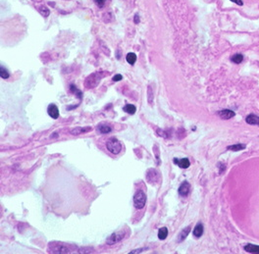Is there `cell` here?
Listing matches in <instances>:
<instances>
[{"label": "cell", "mask_w": 259, "mask_h": 254, "mask_svg": "<svg viewBox=\"0 0 259 254\" xmlns=\"http://www.w3.org/2000/svg\"><path fill=\"white\" fill-rule=\"evenodd\" d=\"M178 191H179L180 195L187 196V194L190 193V182H182V184H181V185L179 186V190H178Z\"/></svg>", "instance_id": "52a82bcc"}, {"label": "cell", "mask_w": 259, "mask_h": 254, "mask_svg": "<svg viewBox=\"0 0 259 254\" xmlns=\"http://www.w3.org/2000/svg\"><path fill=\"white\" fill-rule=\"evenodd\" d=\"M246 146L245 144H235V145H230V146H228L227 149L228 150H231V151H240L242 150V149H245Z\"/></svg>", "instance_id": "9a60e30c"}, {"label": "cell", "mask_w": 259, "mask_h": 254, "mask_svg": "<svg viewBox=\"0 0 259 254\" xmlns=\"http://www.w3.org/2000/svg\"><path fill=\"white\" fill-rule=\"evenodd\" d=\"M135 23H136V24H139V15H136V16H135Z\"/></svg>", "instance_id": "f1b7e54d"}, {"label": "cell", "mask_w": 259, "mask_h": 254, "mask_svg": "<svg viewBox=\"0 0 259 254\" xmlns=\"http://www.w3.org/2000/svg\"><path fill=\"white\" fill-rule=\"evenodd\" d=\"M9 73H8V71H7L5 68H3V66H1L0 67V77L2 78V79H8L9 78Z\"/></svg>", "instance_id": "603a6c76"}, {"label": "cell", "mask_w": 259, "mask_h": 254, "mask_svg": "<svg viewBox=\"0 0 259 254\" xmlns=\"http://www.w3.org/2000/svg\"><path fill=\"white\" fill-rule=\"evenodd\" d=\"M146 179L150 184H155V182H157L160 180V175H159V173L156 170L150 169L148 170V172H147V174H146Z\"/></svg>", "instance_id": "5b68a950"}, {"label": "cell", "mask_w": 259, "mask_h": 254, "mask_svg": "<svg viewBox=\"0 0 259 254\" xmlns=\"http://www.w3.org/2000/svg\"><path fill=\"white\" fill-rule=\"evenodd\" d=\"M146 203V195L142 190H139L134 196V204L136 209H142Z\"/></svg>", "instance_id": "277c9868"}, {"label": "cell", "mask_w": 259, "mask_h": 254, "mask_svg": "<svg viewBox=\"0 0 259 254\" xmlns=\"http://www.w3.org/2000/svg\"><path fill=\"white\" fill-rule=\"evenodd\" d=\"M75 248L73 245L65 244L63 242H50L48 244L47 251L49 253H71L75 251Z\"/></svg>", "instance_id": "6da1fadb"}, {"label": "cell", "mask_w": 259, "mask_h": 254, "mask_svg": "<svg viewBox=\"0 0 259 254\" xmlns=\"http://www.w3.org/2000/svg\"><path fill=\"white\" fill-rule=\"evenodd\" d=\"M231 61L235 64H240L243 61V55L242 54H235L231 57Z\"/></svg>", "instance_id": "2e32d148"}, {"label": "cell", "mask_w": 259, "mask_h": 254, "mask_svg": "<svg viewBox=\"0 0 259 254\" xmlns=\"http://www.w3.org/2000/svg\"><path fill=\"white\" fill-rule=\"evenodd\" d=\"M106 0H94V2L96 3V5H97L98 7H100V8H102L103 5H104Z\"/></svg>", "instance_id": "d4e9b609"}, {"label": "cell", "mask_w": 259, "mask_h": 254, "mask_svg": "<svg viewBox=\"0 0 259 254\" xmlns=\"http://www.w3.org/2000/svg\"><path fill=\"white\" fill-rule=\"evenodd\" d=\"M219 115V117L223 120H229V119H232L233 117H235L236 113L234 111L232 110H229V109H224V110H221L217 113Z\"/></svg>", "instance_id": "ba28073f"}, {"label": "cell", "mask_w": 259, "mask_h": 254, "mask_svg": "<svg viewBox=\"0 0 259 254\" xmlns=\"http://www.w3.org/2000/svg\"><path fill=\"white\" fill-rule=\"evenodd\" d=\"M173 161H174V163H175V164H177V165L179 166L180 168H182V169H187V168H188V167H190V160H188L187 158H182V159L175 158Z\"/></svg>", "instance_id": "30bf717a"}, {"label": "cell", "mask_w": 259, "mask_h": 254, "mask_svg": "<svg viewBox=\"0 0 259 254\" xmlns=\"http://www.w3.org/2000/svg\"><path fill=\"white\" fill-rule=\"evenodd\" d=\"M219 167H220V174H222V173L224 172V170L226 169V166L220 163V164H219Z\"/></svg>", "instance_id": "83f0119b"}, {"label": "cell", "mask_w": 259, "mask_h": 254, "mask_svg": "<svg viewBox=\"0 0 259 254\" xmlns=\"http://www.w3.org/2000/svg\"><path fill=\"white\" fill-rule=\"evenodd\" d=\"M38 11H39V13L42 15L43 17H48L49 16V9L47 8V7H45V6H40L39 8H38Z\"/></svg>", "instance_id": "7402d4cb"}, {"label": "cell", "mask_w": 259, "mask_h": 254, "mask_svg": "<svg viewBox=\"0 0 259 254\" xmlns=\"http://www.w3.org/2000/svg\"><path fill=\"white\" fill-rule=\"evenodd\" d=\"M190 227H187L186 229L183 230L182 233L179 234V240H179V241H183L184 238L187 237V234H188V233H190Z\"/></svg>", "instance_id": "d6986e66"}, {"label": "cell", "mask_w": 259, "mask_h": 254, "mask_svg": "<svg viewBox=\"0 0 259 254\" xmlns=\"http://www.w3.org/2000/svg\"><path fill=\"white\" fill-rule=\"evenodd\" d=\"M167 236H168V229L167 228H161L160 230H159V231H158V237H159V240H165L166 237H167Z\"/></svg>", "instance_id": "e0dca14e"}, {"label": "cell", "mask_w": 259, "mask_h": 254, "mask_svg": "<svg viewBox=\"0 0 259 254\" xmlns=\"http://www.w3.org/2000/svg\"><path fill=\"white\" fill-rule=\"evenodd\" d=\"M147 92H148V102L150 104H152V101H153V91H152V88H151V87H148V90H147Z\"/></svg>", "instance_id": "cb8c5ba5"}, {"label": "cell", "mask_w": 259, "mask_h": 254, "mask_svg": "<svg viewBox=\"0 0 259 254\" xmlns=\"http://www.w3.org/2000/svg\"><path fill=\"white\" fill-rule=\"evenodd\" d=\"M245 122L249 125L259 126V117L254 114H250L245 118Z\"/></svg>", "instance_id": "8fae6325"}, {"label": "cell", "mask_w": 259, "mask_h": 254, "mask_svg": "<svg viewBox=\"0 0 259 254\" xmlns=\"http://www.w3.org/2000/svg\"><path fill=\"white\" fill-rule=\"evenodd\" d=\"M245 250L248 253H259V246L254 244H247L245 246Z\"/></svg>", "instance_id": "7c38bea8"}, {"label": "cell", "mask_w": 259, "mask_h": 254, "mask_svg": "<svg viewBox=\"0 0 259 254\" xmlns=\"http://www.w3.org/2000/svg\"><path fill=\"white\" fill-rule=\"evenodd\" d=\"M122 79H123L122 75H116V76L113 77V81H121Z\"/></svg>", "instance_id": "484cf974"}, {"label": "cell", "mask_w": 259, "mask_h": 254, "mask_svg": "<svg viewBox=\"0 0 259 254\" xmlns=\"http://www.w3.org/2000/svg\"><path fill=\"white\" fill-rule=\"evenodd\" d=\"M232 2H234V3H236V5H239V6H242L243 5V2H242V0H231Z\"/></svg>", "instance_id": "4316f807"}, {"label": "cell", "mask_w": 259, "mask_h": 254, "mask_svg": "<svg viewBox=\"0 0 259 254\" xmlns=\"http://www.w3.org/2000/svg\"><path fill=\"white\" fill-rule=\"evenodd\" d=\"M106 147L113 154H119L122 151V143L115 137H111L107 140Z\"/></svg>", "instance_id": "7a4b0ae2"}, {"label": "cell", "mask_w": 259, "mask_h": 254, "mask_svg": "<svg viewBox=\"0 0 259 254\" xmlns=\"http://www.w3.org/2000/svg\"><path fill=\"white\" fill-rule=\"evenodd\" d=\"M47 113L51 118L57 119L59 117V110L55 104H49L47 108Z\"/></svg>", "instance_id": "9c48e42d"}, {"label": "cell", "mask_w": 259, "mask_h": 254, "mask_svg": "<svg viewBox=\"0 0 259 254\" xmlns=\"http://www.w3.org/2000/svg\"><path fill=\"white\" fill-rule=\"evenodd\" d=\"M101 74L100 73H93L91 74L90 76H88L87 78L86 81H84V85H86L87 88H94L95 87H97V84L100 83L101 81Z\"/></svg>", "instance_id": "3957f363"}, {"label": "cell", "mask_w": 259, "mask_h": 254, "mask_svg": "<svg viewBox=\"0 0 259 254\" xmlns=\"http://www.w3.org/2000/svg\"><path fill=\"white\" fill-rule=\"evenodd\" d=\"M97 130L100 133H108L112 130V129H111L109 126H106V125H99L97 127Z\"/></svg>", "instance_id": "ffe728a7"}, {"label": "cell", "mask_w": 259, "mask_h": 254, "mask_svg": "<svg viewBox=\"0 0 259 254\" xmlns=\"http://www.w3.org/2000/svg\"><path fill=\"white\" fill-rule=\"evenodd\" d=\"M124 236H125V234L122 233V231H120V233L112 234L108 238H107V240H106L107 244L112 245V244H114V243H116V242L120 241L121 240H123Z\"/></svg>", "instance_id": "8992f818"}, {"label": "cell", "mask_w": 259, "mask_h": 254, "mask_svg": "<svg viewBox=\"0 0 259 254\" xmlns=\"http://www.w3.org/2000/svg\"><path fill=\"white\" fill-rule=\"evenodd\" d=\"M90 130H91V128H76L71 130V133L73 136H78V134L87 133V132H90Z\"/></svg>", "instance_id": "5bb4252c"}, {"label": "cell", "mask_w": 259, "mask_h": 254, "mask_svg": "<svg viewBox=\"0 0 259 254\" xmlns=\"http://www.w3.org/2000/svg\"><path fill=\"white\" fill-rule=\"evenodd\" d=\"M126 60H127V62L129 63V64L134 65L136 63V55L135 53H129L127 55V57H126Z\"/></svg>", "instance_id": "44dd1931"}, {"label": "cell", "mask_w": 259, "mask_h": 254, "mask_svg": "<svg viewBox=\"0 0 259 254\" xmlns=\"http://www.w3.org/2000/svg\"><path fill=\"white\" fill-rule=\"evenodd\" d=\"M136 108L135 105H133V104H127V105L124 107V111L131 115H134L136 113Z\"/></svg>", "instance_id": "ac0fdd59"}, {"label": "cell", "mask_w": 259, "mask_h": 254, "mask_svg": "<svg viewBox=\"0 0 259 254\" xmlns=\"http://www.w3.org/2000/svg\"><path fill=\"white\" fill-rule=\"evenodd\" d=\"M203 234V226L202 224H197L193 230V236L195 237H200Z\"/></svg>", "instance_id": "4fadbf2b"}, {"label": "cell", "mask_w": 259, "mask_h": 254, "mask_svg": "<svg viewBox=\"0 0 259 254\" xmlns=\"http://www.w3.org/2000/svg\"><path fill=\"white\" fill-rule=\"evenodd\" d=\"M144 248H140V249H138V250H134V251H132L131 253L133 254V253H139V252H142V250H143Z\"/></svg>", "instance_id": "f546056e"}]
</instances>
